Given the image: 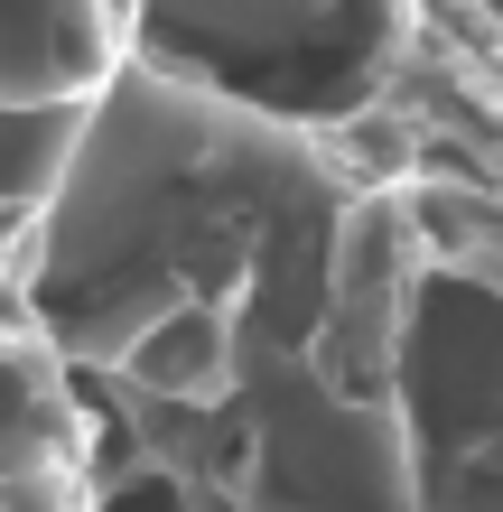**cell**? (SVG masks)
Returning a JSON list of instances; mask_svg holds the SVG:
<instances>
[{
	"mask_svg": "<svg viewBox=\"0 0 503 512\" xmlns=\"http://www.w3.org/2000/svg\"><path fill=\"white\" fill-rule=\"evenodd\" d=\"M392 28V0H150L140 66L168 84H196L252 122L317 112L327 122L364 112L373 56Z\"/></svg>",
	"mask_w": 503,
	"mask_h": 512,
	"instance_id": "1",
	"label": "cell"
},
{
	"mask_svg": "<svg viewBox=\"0 0 503 512\" xmlns=\"http://www.w3.org/2000/svg\"><path fill=\"white\" fill-rule=\"evenodd\" d=\"M122 66L112 0H0V103L10 112H84Z\"/></svg>",
	"mask_w": 503,
	"mask_h": 512,
	"instance_id": "2",
	"label": "cell"
},
{
	"mask_svg": "<svg viewBox=\"0 0 503 512\" xmlns=\"http://www.w3.org/2000/svg\"><path fill=\"white\" fill-rule=\"evenodd\" d=\"M84 112H10L0 103V224H28L75 159Z\"/></svg>",
	"mask_w": 503,
	"mask_h": 512,
	"instance_id": "5",
	"label": "cell"
},
{
	"mask_svg": "<svg viewBox=\"0 0 503 512\" xmlns=\"http://www.w3.org/2000/svg\"><path fill=\"white\" fill-rule=\"evenodd\" d=\"M84 447V410H75V382L56 373V345L47 336H0V475L19 466H75Z\"/></svg>",
	"mask_w": 503,
	"mask_h": 512,
	"instance_id": "4",
	"label": "cell"
},
{
	"mask_svg": "<svg viewBox=\"0 0 503 512\" xmlns=\"http://www.w3.org/2000/svg\"><path fill=\"white\" fill-rule=\"evenodd\" d=\"M233 345H243V308H233V298H187V308H159L112 364H122L140 391L196 410V401H215V391L233 382Z\"/></svg>",
	"mask_w": 503,
	"mask_h": 512,
	"instance_id": "3",
	"label": "cell"
}]
</instances>
